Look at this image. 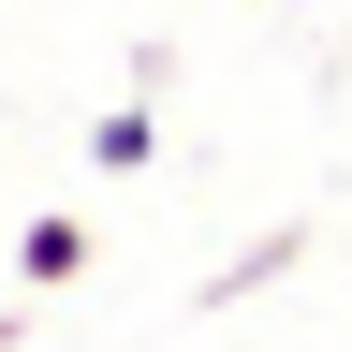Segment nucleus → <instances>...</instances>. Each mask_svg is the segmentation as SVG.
Returning a JSON list of instances; mask_svg holds the SVG:
<instances>
[{"label": "nucleus", "instance_id": "f03ea898", "mask_svg": "<svg viewBox=\"0 0 352 352\" xmlns=\"http://www.w3.org/2000/svg\"><path fill=\"white\" fill-rule=\"evenodd\" d=\"M147 162H162V132H147V103L88 118V176H147Z\"/></svg>", "mask_w": 352, "mask_h": 352}, {"label": "nucleus", "instance_id": "7ed1b4c3", "mask_svg": "<svg viewBox=\"0 0 352 352\" xmlns=\"http://www.w3.org/2000/svg\"><path fill=\"white\" fill-rule=\"evenodd\" d=\"M0 352H15V323H0Z\"/></svg>", "mask_w": 352, "mask_h": 352}, {"label": "nucleus", "instance_id": "f257e3e1", "mask_svg": "<svg viewBox=\"0 0 352 352\" xmlns=\"http://www.w3.org/2000/svg\"><path fill=\"white\" fill-rule=\"evenodd\" d=\"M15 279L30 294H74L88 279V220H30V235H15Z\"/></svg>", "mask_w": 352, "mask_h": 352}]
</instances>
